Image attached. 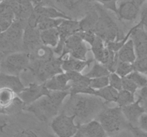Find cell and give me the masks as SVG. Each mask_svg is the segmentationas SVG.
Here are the masks:
<instances>
[{
  "mask_svg": "<svg viewBox=\"0 0 147 137\" xmlns=\"http://www.w3.org/2000/svg\"><path fill=\"white\" fill-rule=\"evenodd\" d=\"M106 104L102 98L94 95L81 94L70 95L62 113L74 116L75 123L80 126L95 119L98 113L106 106Z\"/></svg>",
  "mask_w": 147,
  "mask_h": 137,
  "instance_id": "obj_1",
  "label": "cell"
},
{
  "mask_svg": "<svg viewBox=\"0 0 147 137\" xmlns=\"http://www.w3.org/2000/svg\"><path fill=\"white\" fill-rule=\"evenodd\" d=\"M67 95L68 91H50L48 96H42L32 104L25 106L24 110L33 114L40 121H47L57 116Z\"/></svg>",
  "mask_w": 147,
  "mask_h": 137,
  "instance_id": "obj_2",
  "label": "cell"
},
{
  "mask_svg": "<svg viewBox=\"0 0 147 137\" xmlns=\"http://www.w3.org/2000/svg\"><path fill=\"white\" fill-rule=\"evenodd\" d=\"M62 60L60 57H53L47 61H30L24 71L30 73L32 78L35 79L34 83L43 84L54 76L63 73Z\"/></svg>",
  "mask_w": 147,
  "mask_h": 137,
  "instance_id": "obj_3",
  "label": "cell"
},
{
  "mask_svg": "<svg viewBox=\"0 0 147 137\" xmlns=\"http://www.w3.org/2000/svg\"><path fill=\"white\" fill-rule=\"evenodd\" d=\"M98 14L97 23L93 29L96 37L101 39L104 43L113 41H121L123 37V33L120 31L118 26L111 16L100 7L97 8Z\"/></svg>",
  "mask_w": 147,
  "mask_h": 137,
  "instance_id": "obj_4",
  "label": "cell"
},
{
  "mask_svg": "<svg viewBox=\"0 0 147 137\" xmlns=\"http://www.w3.org/2000/svg\"><path fill=\"white\" fill-rule=\"evenodd\" d=\"M95 119L97 120L107 136H113L120 131L123 127H127L128 123L119 106L109 108L105 106L98 113Z\"/></svg>",
  "mask_w": 147,
  "mask_h": 137,
  "instance_id": "obj_5",
  "label": "cell"
},
{
  "mask_svg": "<svg viewBox=\"0 0 147 137\" xmlns=\"http://www.w3.org/2000/svg\"><path fill=\"white\" fill-rule=\"evenodd\" d=\"M30 62L27 52H15L6 57L0 61V72L13 76H20Z\"/></svg>",
  "mask_w": 147,
  "mask_h": 137,
  "instance_id": "obj_6",
  "label": "cell"
},
{
  "mask_svg": "<svg viewBox=\"0 0 147 137\" xmlns=\"http://www.w3.org/2000/svg\"><path fill=\"white\" fill-rule=\"evenodd\" d=\"M50 126L57 137H73L78 128L75 123L74 116L66 115L63 113L53 118Z\"/></svg>",
  "mask_w": 147,
  "mask_h": 137,
  "instance_id": "obj_7",
  "label": "cell"
},
{
  "mask_svg": "<svg viewBox=\"0 0 147 137\" xmlns=\"http://www.w3.org/2000/svg\"><path fill=\"white\" fill-rule=\"evenodd\" d=\"M42 18H53L64 19H72L65 14L57 9L55 7H44L37 5L33 8L31 14L27 20V25L32 28H37L38 21Z\"/></svg>",
  "mask_w": 147,
  "mask_h": 137,
  "instance_id": "obj_8",
  "label": "cell"
},
{
  "mask_svg": "<svg viewBox=\"0 0 147 137\" xmlns=\"http://www.w3.org/2000/svg\"><path fill=\"white\" fill-rule=\"evenodd\" d=\"M66 75L69 81H71L70 84V89L68 90L69 95L74 94H88L94 95L96 90L89 86L90 78L86 75H83L81 73L77 71H66Z\"/></svg>",
  "mask_w": 147,
  "mask_h": 137,
  "instance_id": "obj_9",
  "label": "cell"
},
{
  "mask_svg": "<svg viewBox=\"0 0 147 137\" xmlns=\"http://www.w3.org/2000/svg\"><path fill=\"white\" fill-rule=\"evenodd\" d=\"M27 21L15 19L4 32L0 34V44L2 47H17L22 39L23 31Z\"/></svg>",
  "mask_w": 147,
  "mask_h": 137,
  "instance_id": "obj_10",
  "label": "cell"
},
{
  "mask_svg": "<svg viewBox=\"0 0 147 137\" xmlns=\"http://www.w3.org/2000/svg\"><path fill=\"white\" fill-rule=\"evenodd\" d=\"M131 39L134 47L136 58L147 57V33L146 27L139 22L132 27Z\"/></svg>",
  "mask_w": 147,
  "mask_h": 137,
  "instance_id": "obj_11",
  "label": "cell"
},
{
  "mask_svg": "<svg viewBox=\"0 0 147 137\" xmlns=\"http://www.w3.org/2000/svg\"><path fill=\"white\" fill-rule=\"evenodd\" d=\"M146 0H123L119 2L116 14L121 19L134 21L140 14Z\"/></svg>",
  "mask_w": 147,
  "mask_h": 137,
  "instance_id": "obj_12",
  "label": "cell"
},
{
  "mask_svg": "<svg viewBox=\"0 0 147 137\" xmlns=\"http://www.w3.org/2000/svg\"><path fill=\"white\" fill-rule=\"evenodd\" d=\"M50 91L46 88L45 83L37 84V83H29L27 87L17 94V96L22 100L24 105L27 106L32 104L42 96H48Z\"/></svg>",
  "mask_w": 147,
  "mask_h": 137,
  "instance_id": "obj_13",
  "label": "cell"
},
{
  "mask_svg": "<svg viewBox=\"0 0 147 137\" xmlns=\"http://www.w3.org/2000/svg\"><path fill=\"white\" fill-rule=\"evenodd\" d=\"M9 6L15 17V19L27 21L33 10L30 0H4Z\"/></svg>",
  "mask_w": 147,
  "mask_h": 137,
  "instance_id": "obj_14",
  "label": "cell"
},
{
  "mask_svg": "<svg viewBox=\"0 0 147 137\" xmlns=\"http://www.w3.org/2000/svg\"><path fill=\"white\" fill-rule=\"evenodd\" d=\"M22 40L23 47L26 51H30L28 53L32 52L40 46L42 45L40 39V31L37 28L29 27L27 24L24 29Z\"/></svg>",
  "mask_w": 147,
  "mask_h": 137,
  "instance_id": "obj_15",
  "label": "cell"
},
{
  "mask_svg": "<svg viewBox=\"0 0 147 137\" xmlns=\"http://www.w3.org/2000/svg\"><path fill=\"white\" fill-rule=\"evenodd\" d=\"M121 108L128 124L134 126H137L139 117L146 113V110L140 106L138 101H135L129 105L121 107Z\"/></svg>",
  "mask_w": 147,
  "mask_h": 137,
  "instance_id": "obj_16",
  "label": "cell"
},
{
  "mask_svg": "<svg viewBox=\"0 0 147 137\" xmlns=\"http://www.w3.org/2000/svg\"><path fill=\"white\" fill-rule=\"evenodd\" d=\"M24 87L20 76L9 75L0 72V88H9L17 95L24 89Z\"/></svg>",
  "mask_w": 147,
  "mask_h": 137,
  "instance_id": "obj_17",
  "label": "cell"
},
{
  "mask_svg": "<svg viewBox=\"0 0 147 137\" xmlns=\"http://www.w3.org/2000/svg\"><path fill=\"white\" fill-rule=\"evenodd\" d=\"M69 79L65 73L57 74L45 82L46 88L50 91H68Z\"/></svg>",
  "mask_w": 147,
  "mask_h": 137,
  "instance_id": "obj_18",
  "label": "cell"
},
{
  "mask_svg": "<svg viewBox=\"0 0 147 137\" xmlns=\"http://www.w3.org/2000/svg\"><path fill=\"white\" fill-rule=\"evenodd\" d=\"M94 61V59H86L85 61L78 60L67 56V58L63 59L61 64V68L63 71H77L81 72L86 67H89L91 63Z\"/></svg>",
  "mask_w": 147,
  "mask_h": 137,
  "instance_id": "obj_19",
  "label": "cell"
},
{
  "mask_svg": "<svg viewBox=\"0 0 147 137\" xmlns=\"http://www.w3.org/2000/svg\"><path fill=\"white\" fill-rule=\"evenodd\" d=\"M78 128L87 137H107L106 131L100 123L96 119H93L86 124L78 126Z\"/></svg>",
  "mask_w": 147,
  "mask_h": 137,
  "instance_id": "obj_20",
  "label": "cell"
},
{
  "mask_svg": "<svg viewBox=\"0 0 147 137\" xmlns=\"http://www.w3.org/2000/svg\"><path fill=\"white\" fill-rule=\"evenodd\" d=\"M117 54L118 58L120 61L132 64L135 61L136 57L133 41L131 39H128L123 47L118 51Z\"/></svg>",
  "mask_w": 147,
  "mask_h": 137,
  "instance_id": "obj_21",
  "label": "cell"
},
{
  "mask_svg": "<svg viewBox=\"0 0 147 137\" xmlns=\"http://www.w3.org/2000/svg\"><path fill=\"white\" fill-rule=\"evenodd\" d=\"M98 19V14L96 10L89 11L84 18L78 21L79 31H93Z\"/></svg>",
  "mask_w": 147,
  "mask_h": 137,
  "instance_id": "obj_22",
  "label": "cell"
},
{
  "mask_svg": "<svg viewBox=\"0 0 147 137\" xmlns=\"http://www.w3.org/2000/svg\"><path fill=\"white\" fill-rule=\"evenodd\" d=\"M40 39L43 45L55 48L59 41V32L57 28L40 31Z\"/></svg>",
  "mask_w": 147,
  "mask_h": 137,
  "instance_id": "obj_23",
  "label": "cell"
},
{
  "mask_svg": "<svg viewBox=\"0 0 147 137\" xmlns=\"http://www.w3.org/2000/svg\"><path fill=\"white\" fill-rule=\"evenodd\" d=\"M119 91L110 86L95 91L94 96L104 100L106 103L116 102Z\"/></svg>",
  "mask_w": 147,
  "mask_h": 137,
  "instance_id": "obj_24",
  "label": "cell"
},
{
  "mask_svg": "<svg viewBox=\"0 0 147 137\" xmlns=\"http://www.w3.org/2000/svg\"><path fill=\"white\" fill-rule=\"evenodd\" d=\"M17 94L9 88H0V112L4 114V110L8 108L14 101Z\"/></svg>",
  "mask_w": 147,
  "mask_h": 137,
  "instance_id": "obj_25",
  "label": "cell"
},
{
  "mask_svg": "<svg viewBox=\"0 0 147 137\" xmlns=\"http://www.w3.org/2000/svg\"><path fill=\"white\" fill-rule=\"evenodd\" d=\"M110 71L106 68L103 64H100L98 61H95L91 69L86 74V76L89 78H99V77L109 76Z\"/></svg>",
  "mask_w": 147,
  "mask_h": 137,
  "instance_id": "obj_26",
  "label": "cell"
},
{
  "mask_svg": "<svg viewBox=\"0 0 147 137\" xmlns=\"http://www.w3.org/2000/svg\"><path fill=\"white\" fill-rule=\"evenodd\" d=\"M64 20V19H53V18H42L38 21L37 29L39 31L50 29L57 28Z\"/></svg>",
  "mask_w": 147,
  "mask_h": 137,
  "instance_id": "obj_27",
  "label": "cell"
},
{
  "mask_svg": "<svg viewBox=\"0 0 147 137\" xmlns=\"http://www.w3.org/2000/svg\"><path fill=\"white\" fill-rule=\"evenodd\" d=\"M135 100V94L126 91V90H120L118 93V96L116 98V103L118 104V106L123 107L125 106L129 105L132 104Z\"/></svg>",
  "mask_w": 147,
  "mask_h": 137,
  "instance_id": "obj_28",
  "label": "cell"
},
{
  "mask_svg": "<svg viewBox=\"0 0 147 137\" xmlns=\"http://www.w3.org/2000/svg\"><path fill=\"white\" fill-rule=\"evenodd\" d=\"M89 49L86 47L84 41L79 44L78 46L73 49L70 53H69L68 56L73 59H76L78 60H81V61H85L86 60V54H87L88 51Z\"/></svg>",
  "mask_w": 147,
  "mask_h": 137,
  "instance_id": "obj_29",
  "label": "cell"
},
{
  "mask_svg": "<svg viewBox=\"0 0 147 137\" xmlns=\"http://www.w3.org/2000/svg\"><path fill=\"white\" fill-rule=\"evenodd\" d=\"M126 77L131 80L137 86L138 88H141L146 86L147 77L146 75H145V74L133 71L129 75L126 76Z\"/></svg>",
  "mask_w": 147,
  "mask_h": 137,
  "instance_id": "obj_30",
  "label": "cell"
},
{
  "mask_svg": "<svg viewBox=\"0 0 147 137\" xmlns=\"http://www.w3.org/2000/svg\"><path fill=\"white\" fill-rule=\"evenodd\" d=\"M134 71L132 64L127 62H123V61H119L117 66H116L115 73L119 76L123 78L129 75L131 72Z\"/></svg>",
  "mask_w": 147,
  "mask_h": 137,
  "instance_id": "obj_31",
  "label": "cell"
},
{
  "mask_svg": "<svg viewBox=\"0 0 147 137\" xmlns=\"http://www.w3.org/2000/svg\"><path fill=\"white\" fill-rule=\"evenodd\" d=\"M134 71L146 75L147 72V57L136 58L132 63Z\"/></svg>",
  "mask_w": 147,
  "mask_h": 137,
  "instance_id": "obj_32",
  "label": "cell"
},
{
  "mask_svg": "<svg viewBox=\"0 0 147 137\" xmlns=\"http://www.w3.org/2000/svg\"><path fill=\"white\" fill-rule=\"evenodd\" d=\"M109 86V76L90 78L89 86L95 90L100 89Z\"/></svg>",
  "mask_w": 147,
  "mask_h": 137,
  "instance_id": "obj_33",
  "label": "cell"
},
{
  "mask_svg": "<svg viewBox=\"0 0 147 137\" xmlns=\"http://www.w3.org/2000/svg\"><path fill=\"white\" fill-rule=\"evenodd\" d=\"M109 85L113 87L118 91L122 89V79L121 77L115 72L111 73L109 75Z\"/></svg>",
  "mask_w": 147,
  "mask_h": 137,
  "instance_id": "obj_34",
  "label": "cell"
},
{
  "mask_svg": "<svg viewBox=\"0 0 147 137\" xmlns=\"http://www.w3.org/2000/svg\"><path fill=\"white\" fill-rule=\"evenodd\" d=\"M122 79V89L126 90L129 92L134 94L136 92L138 89V87L133 81L126 76L121 78Z\"/></svg>",
  "mask_w": 147,
  "mask_h": 137,
  "instance_id": "obj_35",
  "label": "cell"
},
{
  "mask_svg": "<svg viewBox=\"0 0 147 137\" xmlns=\"http://www.w3.org/2000/svg\"><path fill=\"white\" fill-rule=\"evenodd\" d=\"M12 137H39L38 134L31 128H22L13 134Z\"/></svg>",
  "mask_w": 147,
  "mask_h": 137,
  "instance_id": "obj_36",
  "label": "cell"
},
{
  "mask_svg": "<svg viewBox=\"0 0 147 137\" xmlns=\"http://www.w3.org/2000/svg\"><path fill=\"white\" fill-rule=\"evenodd\" d=\"M57 1L65 8L73 10L78 7L84 1V0H57Z\"/></svg>",
  "mask_w": 147,
  "mask_h": 137,
  "instance_id": "obj_37",
  "label": "cell"
},
{
  "mask_svg": "<svg viewBox=\"0 0 147 137\" xmlns=\"http://www.w3.org/2000/svg\"><path fill=\"white\" fill-rule=\"evenodd\" d=\"M137 100L140 106L146 110L147 108V89L146 86L141 88L137 93Z\"/></svg>",
  "mask_w": 147,
  "mask_h": 137,
  "instance_id": "obj_38",
  "label": "cell"
},
{
  "mask_svg": "<svg viewBox=\"0 0 147 137\" xmlns=\"http://www.w3.org/2000/svg\"><path fill=\"white\" fill-rule=\"evenodd\" d=\"M92 1H97L101 4L105 8L114 11L115 13L117 12V0H92Z\"/></svg>",
  "mask_w": 147,
  "mask_h": 137,
  "instance_id": "obj_39",
  "label": "cell"
},
{
  "mask_svg": "<svg viewBox=\"0 0 147 137\" xmlns=\"http://www.w3.org/2000/svg\"><path fill=\"white\" fill-rule=\"evenodd\" d=\"M76 34H77L82 39V40H83V41H87V42L89 43L90 45L93 44V41H94L95 39H96V34H94L93 31H78L77 33H76Z\"/></svg>",
  "mask_w": 147,
  "mask_h": 137,
  "instance_id": "obj_40",
  "label": "cell"
},
{
  "mask_svg": "<svg viewBox=\"0 0 147 137\" xmlns=\"http://www.w3.org/2000/svg\"><path fill=\"white\" fill-rule=\"evenodd\" d=\"M127 128H129V129L131 131L134 137H147L146 131L140 129L139 127L134 126L128 124Z\"/></svg>",
  "mask_w": 147,
  "mask_h": 137,
  "instance_id": "obj_41",
  "label": "cell"
},
{
  "mask_svg": "<svg viewBox=\"0 0 147 137\" xmlns=\"http://www.w3.org/2000/svg\"><path fill=\"white\" fill-rule=\"evenodd\" d=\"M137 127L144 131H147V114L144 113L139 118Z\"/></svg>",
  "mask_w": 147,
  "mask_h": 137,
  "instance_id": "obj_42",
  "label": "cell"
},
{
  "mask_svg": "<svg viewBox=\"0 0 147 137\" xmlns=\"http://www.w3.org/2000/svg\"><path fill=\"white\" fill-rule=\"evenodd\" d=\"M55 0H40V5L44 7H54Z\"/></svg>",
  "mask_w": 147,
  "mask_h": 137,
  "instance_id": "obj_43",
  "label": "cell"
},
{
  "mask_svg": "<svg viewBox=\"0 0 147 137\" xmlns=\"http://www.w3.org/2000/svg\"><path fill=\"white\" fill-rule=\"evenodd\" d=\"M73 137H87V136H86L85 135V134H83V133L78 128L77 131H76V133L74 134V136H73Z\"/></svg>",
  "mask_w": 147,
  "mask_h": 137,
  "instance_id": "obj_44",
  "label": "cell"
},
{
  "mask_svg": "<svg viewBox=\"0 0 147 137\" xmlns=\"http://www.w3.org/2000/svg\"><path fill=\"white\" fill-rule=\"evenodd\" d=\"M31 4H32L33 7H36L37 5H40V0H30Z\"/></svg>",
  "mask_w": 147,
  "mask_h": 137,
  "instance_id": "obj_45",
  "label": "cell"
},
{
  "mask_svg": "<svg viewBox=\"0 0 147 137\" xmlns=\"http://www.w3.org/2000/svg\"><path fill=\"white\" fill-rule=\"evenodd\" d=\"M4 0H0V3H1V2H3V1H4Z\"/></svg>",
  "mask_w": 147,
  "mask_h": 137,
  "instance_id": "obj_46",
  "label": "cell"
},
{
  "mask_svg": "<svg viewBox=\"0 0 147 137\" xmlns=\"http://www.w3.org/2000/svg\"><path fill=\"white\" fill-rule=\"evenodd\" d=\"M123 1V0H117V1H119V2H120V1Z\"/></svg>",
  "mask_w": 147,
  "mask_h": 137,
  "instance_id": "obj_47",
  "label": "cell"
},
{
  "mask_svg": "<svg viewBox=\"0 0 147 137\" xmlns=\"http://www.w3.org/2000/svg\"><path fill=\"white\" fill-rule=\"evenodd\" d=\"M107 137H114V136H107Z\"/></svg>",
  "mask_w": 147,
  "mask_h": 137,
  "instance_id": "obj_48",
  "label": "cell"
}]
</instances>
